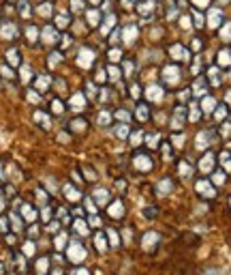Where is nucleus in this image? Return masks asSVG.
Masks as SVG:
<instances>
[{
	"label": "nucleus",
	"instance_id": "f257e3e1",
	"mask_svg": "<svg viewBox=\"0 0 231 275\" xmlns=\"http://www.w3.org/2000/svg\"><path fill=\"white\" fill-rule=\"evenodd\" d=\"M212 275H216V273H212Z\"/></svg>",
	"mask_w": 231,
	"mask_h": 275
}]
</instances>
